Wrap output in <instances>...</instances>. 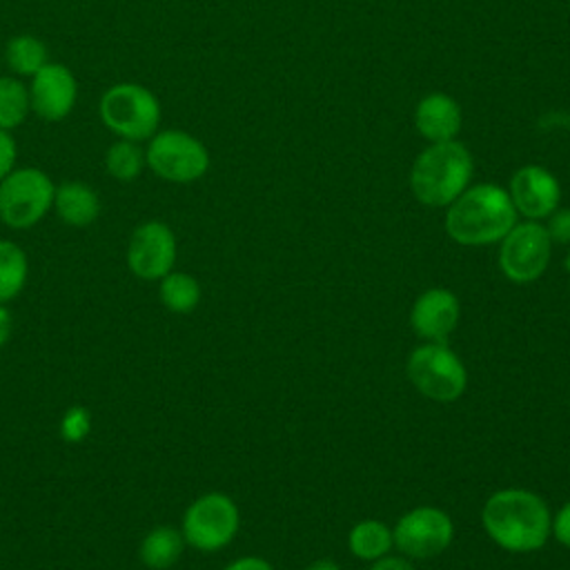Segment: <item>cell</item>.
I'll return each mask as SVG.
<instances>
[{"mask_svg":"<svg viewBox=\"0 0 570 570\" xmlns=\"http://www.w3.org/2000/svg\"><path fill=\"white\" fill-rule=\"evenodd\" d=\"M454 537V523L448 512L432 505H421L405 512L394 530V546L407 559H432L441 554Z\"/></svg>","mask_w":570,"mask_h":570,"instance_id":"obj_10","label":"cell"},{"mask_svg":"<svg viewBox=\"0 0 570 570\" xmlns=\"http://www.w3.org/2000/svg\"><path fill=\"white\" fill-rule=\"evenodd\" d=\"M56 187L51 178L36 167L11 169L0 180V218L13 229L33 227L53 205Z\"/></svg>","mask_w":570,"mask_h":570,"instance_id":"obj_6","label":"cell"},{"mask_svg":"<svg viewBox=\"0 0 570 570\" xmlns=\"http://www.w3.org/2000/svg\"><path fill=\"white\" fill-rule=\"evenodd\" d=\"M472 169L474 165L468 147L456 140L432 142L416 156L410 185L423 205L445 207L468 189Z\"/></svg>","mask_w":570,"mask_h":570,"instance_id":"obj_3","label":"cell"},{"mask_svg":"<svg viewBox=\"0 0 570 570\" xmlns=\"http://www.w3.org/2000/svg\"><path fill=\"white\" fill-rule=\"evenodd\" d=\"M370 570H414V566L410 563L407 557H390L383 554L376 561H372Z\"/></svg>","mask_w":570,"mask_h":570,"instance_id":"obj_28","label":"cell"},{"mask_svg":"<svg viewBox=\"0 0 570 570\" xmlns=\"http://www.w3.org/2000/svg\"><path fill=\"white\" fill-rule=\"evenodd\" d=\"M548 236L552 243H570V209H554L548 216Z\"/></svg>","mask_w":570,"mask_h":570,"instance_id":"obj_24","label":"cell"},{"mask_svg":"<svg viewBox=\"0 0 570 570\" xmlns=\"http://www.w3.org/2000/svg\"><path fill=\"white\" fill-rule=\"evenodd\" d=\"M78 96V85L71 69L62 62H47L31 76L29 102L42 120L56 122L71 114Z\"/></svg>","mask_w":570,"mask_h":570,"instance_id":"obj_12","label":"cell"},{"mask_svg":"<svg viewBox=\"0 0 570 570\" xmlns=\"http://www.w3.org/2000/svg\"><path fill=\"white\" fill-rule=\"evenodd\" d=\"M27 254L11 240H0V303L16 298L27 283Z\"/></svg>","mask_w":570,"mask_h":570,"instance_id":"obj_19","label":"cell"},{"mask_svg":"<svg viewBox=\"0 0 570 570\" xmlns=\"http://www.w3.org/2000/svg\"><path fill=\"white\" fill-rule=\"evenodd\" d=\"M407 379L428 399L439 403L456 401L468 385L463 361L448 343H423L407 356Z\"/></svg>","mask_w":570,"mask_h":570,"instance_id":"obj_5","label":"cell"},{"mask_svg":"<svg viewBox=\"0 0 570 570\" xmlns=\"http://www.w3.org/2000/svg\"><path fill=\"white\" fill-rule=\"evenodd\" d=\"M550 534H554V539L570 548V501L554 514L552 523H550Z\"/></svg>","mask_w":570,"mask_h":570,"instance_id":"obj_27","label":"cell"},{"mask_svg":"<svg viewBox=\"0 0 570 570\" xmlns=\"http://www.w3.org/2000/svg\"><path fill=\"white\" fill-rule=\"evenodd\" d=\"M145 160L156 176L169 183H194L209 167L205 145L180 129L156 131L145 149Z\"/></svg>","mask_w":570,"mask_h":570,"instance_id":"obj_8","label":"cell"},{"mask_svg":"<svg viewBox=\"0 0 570 570\" xmlns=\"http://www.w3.org/2000/svg\"><path fill=\"white\" fill-rule=\"evenodd\" d=\"M566 269H568V274H570V252H568V256H566Z\"/></svg>","mask_w":570,"mask_h":570,"instance_id":"obj_32","label":"cell"},{"mask_svg":"<svg viewBox=\"0 0 570 570\" xmlns=\"http://www.w3.org/2000/svg\"><path fill=\"white\" fill-rule=\"evenodd\" d=\"M87 430H89V416H87L82 410H78V407L69 410V412H67V416H65V423H62L65 439H69V441H78V439H82V436H85V432H87Z\"/></svg>","mask_w":570,"mask_h":570,"instance_id":"obj_25","label":"cell"},{"mask_svg":"<svg viewBox=\"0 0 570 570\" xmlns=\"http://www.w3.org/2000/svg\"><path fill=\"white\" fill-rule=\"evenodd\" d=\"M31 111L29 89L13 76L0 78V129L11 131L20 127Z\"/></svg>","mask_w":570,"mask_h":570,"instance_id":"obj_23","label":"cell"},{"mask_svg":"<svg viewBox=\"0 0 570 570\" xmlns=\"http://www.w3.org/2000/svg\"><path fill=\"white\" fill-rule=\"evenodd\" d=\"M16 156H18V147H16L13 136L9 131L0 129V180L13 169Z\"/></svg>","mask_w":570,"mask_h":570,"instance_id":"obj_26","label":"cell"},{"mask_svg":"<svg viewBox=\"0 0 570 570\" xmlns=\"http://www.w3.org/2000/svg\"><path fill=\"white\" fill-rule=\"evenodd\" d=\"M176 263V236L160 220H147L131 232L127 265L142 281H160Z\"/></svg>","mask_w":570,"mask_h":570,"instance_id":"obj_11","label":"cell"},{"mask_svg":"<svg viewBox=\"0 0 570 570\" xmlns=\"http://www.w3.org/2000/svg\"><path fill=\"white\" fill-rule=\"evenodd\" d=\"M4 58H7V65L13 73L33 76L40 67L47 65V47L36 36H29V33L13 36L7 42Z\"/></svg>","mask_w":570,"mask_h":570,"instance_id":"obj_22","label":"cell"},{"mask_svg":"<svg viewBox=\"0 0 570 570\" xmlns=\"http://www.w3.org/2000/svg\"><path fill=\"white\" fill-rule=\"evenodd\" d=\"M185 539L183 532L171 528V525H156L154 530H149L140 546H138V557L142 561V566L151 568V570H167L171 568L178 557L185 550Z\"/></svg>","mask_w":570,"mask_h":570,"instance_id":"obj_17","label":"cell"},{"mask_svg":"<svg viewBox=\"0 0 570 570\" xmlns=\"http://www.w3.org/2000/svg\"><path fill=\"white\" fill-rule=\"evenodd\" d=\"M240 514L236 503L223 492H207L189 503L183 514V539L200 552L225 548L238 532Z\"/></svg>","mask_w":570,"mask_h":570,"instance_id":"obj_7","label":"cell"},{"mask_svg":"<svg viewBox=\"0 0 570 570\" xmlns=\"http://www.w3.org/2000/svg\"><path fill=\"white\" fill-rule=\"evenodd\" d=\"M517 223L510 194L492 183H479L459 194L445 214V232L459 245H490Z\"/></svg>","mask_w":570,"mask_h":570,"instance_id":"obj_2","label":"cell"},{"mask_svg":"<svg viewBox=\"0 0 570 570\" xmlns=\"http://www.w3.org/2000/svg\"><path fill=\"white\" fill-rule=\"evenodd\" d=\"M508 194L517 214H523L528 220H541L559 207L561 187L541 165H525L512 176Z\"/></svg>","mask_w":570,"mask_h":570,"instance_id":"obj_13","label":"cell"},{"mask_svg":"<svg viewBox=\"0 0 570 570\" xmlns=\"http://www.w3.org/2000/svg\"><path fill=\"white\" fill-rule=\"evenodd\" d=\"M481 523L488 537L508 552H534L550 537V510L546 501L530 490L508 488L490 494L481 510Z\"/></svg>","mask_w":570,"mask_h":570,"instance_id":"obj_1","label":"cell"},{"mask_svg":"<svg viewBox=\"0 0 570 570\" xmlns=\"http://www.w3.org/2000/svg\"><path fill=\"white\" fill-rule=\"evenodd\" d=\"M416 129L432 142L454 140L461 129V109L445 94H428L414 114Z\"/></svg>","mask_w":570,"mask_h":570,"instance_id":"obj_15","label":"cell"},{"mask_svg":"<svg viewBox=\"0 0 570 570\" xmlns=\"http://www.w3.org/2000/svg\"><path fill=\"white\" fill-rule=\"evenodd\" d=\"M147 165L145 151L136 140H125L118 138L116 142L109 145L105 154V169L111 178L120 183H131L140 176L142 167Z\"/></svg>","mask_w":570,"mask_h":570,"instance_id":"obj_20","label":"cell"},{"mask_svg":"<svg viewBox=\"0 0 570 570\" xmlns=\"http://www.w3.org/2000/svg\"><path fill=\"white\" fill-rule=\"evenodd\" d=\"M160 301L169 312L187 314L200 301V285L191 274L169 272L160 278Z\"/></svg>","mask_w":570,"mask_h":570,"instance_id":"obj_21","label":"cell"},{"mask_svg":"<svg viewBox=\"0 0 570 570\" xmlns=\"http://www.w3.org/2000/svg\"><path fill=\"white\" fill-rule=\"evenodd\" d=\"M307 570H341L332 559H318L312 566H307Z\"/></svg>","mask_w":570,"mask_h":570,"instance_id":"obj_31","label":"cell"},{"mask_svg":"<svg viewBox=\"0 0 570 570\" xmlns=\"http://www.w3.org/2000/svg\"><path fill=\"white\" fill-rule=\"evenodd\" d=\"M53 207L62 223L71 227H87L100 214V198L82 180H65L56 187Z\"/></svg>","mask_w":570,"mask_h":570,"instance_id":"obj_16","label":"cell"},{"mask_svg":"<svg viewBox=\"0 0 570 570\" xmlns=\"http://www.w3.org/2000/svg\"><path fill=\"white\" fill-rule=\"evenodd\" d=\"M392 546V530L379 519H363L354 523L347 534L350 552L363 561H376L379 557L387 554Z\"/></svg>","mask_w":570,"mask_h":570,"instance_id":"obj_18","label":"cell"},{"mask_svg":"<svg viewBox=\"0 0 570 570\" xmlns=\"http://www.w3.org/2000/svg\"><path fill=\"white\" fill-rule=\"evenodd\" d=\"M102 125L125 140H147L158 131L160 102L142 85L118 82L109 87L98 105Z\"/></svg>","mask_w":570,"mask_h":570,"instance_id":"obj_4","label":"cell"},{"mask_svg":"<svg viewBox=\"0 0 570 570\" xmlns=\"http://www.w3.org/2000/svg\"><path fill=\"white\" fill-rule=\"evenodd\" d=\"M459 298L448 287L425 289L410 309V325L428 343H448L459 323Z\"/></svg>","mask_w":570,"mask_h":570,"instance_id":"obj_14","label":"cell"},{"mask_svg":"<svg viewBox=\"0 0 570 570\" xmlns=\"http://www.w3.org/2000/svg\"><path fill=\"white\" fill-rule=\"evenodd\" d=\"M223 570H274V568L261 557H240L229 566H225Z\"/></svg>","mask_w":570,"mask_h":570,"instance_id":"obj_29","label":"cell"},{"mask_svg":"<svg viewBox=\"0 0 570 570\" xmlns=\"http://www.w3.org/2000/svg\"><path fill=\"white\" fill-rule=\"evenodd\" d=\"M11 327H13L11 314H9V309L4 307V303H0V347L9 341V336H11Z\"/></svg>","mask_w":570,"mask_h":570,"instance_id":"obj_30","label":"cell"},{"mask_svg":"<svg viewBox=\"0 0 570 570\" xmlns=\"http://www.w3.org/2000/svg\"><path fill=\"white\" fill-rule=\"evenodd\" d=\"M499 243V267L508 281L525 285L548 269L552 240L546 225L537 220L514 223Z\"/></svg>","mask_w":570,"mask_h":570,"instance_id":"obj_9","label":"cell"}]
</instances>
